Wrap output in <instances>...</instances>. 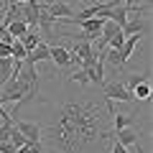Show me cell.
Returning a JSON list of instances; mask_svg holds the SVG:
<instances>
[{
  "instance_id": "obj_16",
  "label": "cell",
  "mask_w": 153,
  "mask_h": 153,
  "mask_svg": "<svg viewBox=\"0 0 153 153\" xmlns=\"http://www.w3.org/2000/svg\"><path fill=\"white\" fill-rule=\"evenodd\" d=\"M71 82H76V84H89V76H87V71H84L82 66H76V69L71 71Z\"/></svg>"
},
{
  "instance_id": "obj_9",
  "label": "cell",
  "mask_w": 153,
  "mask_h": 153,
  "mask_svg": "<svg viewBox=\"0 0 153 153\" xmlns=\"http://www.w3.org/2000/svg\"><path fill=\"white\" fill-rule=\"evenodd\" d=\"M44 38H41V33L36 31V28H28L26 31V36H21V44L26 46V51H31V49H36L38 44H41Z\"/></svg>"
},
{
  "instance_id": "obj_17",
  "label": "cell",
  "mask_w": 153,
  "mask_h": 153,
  "mask_svg": "<svg viewBox=\"0 0 153 153\" xmlns=\"http://www.w3.org/2000/svg\"><path fill=\"white\" fill-rule=\"evenodd\" d=\"M0 153H16V146H13L10 140H3L0 143Z\"/></svg>"
},
{
  "instance_id": "obj_2",
  "label": "cell",
  "mask_w": 153,
  "mask_h": 153,
  "mask_svg": "<svg viewBox=\"0 0 153 153\" xmlns=\"http://www.w3.org/2000/svg\"><path fill=\"white\" fill-rule=\"evenodd\" d=\"M102 89H105V97H107L110 102H135L133 89H128L123 79H117V82H105Z\"/></svg>"
},
{
  "instance_id": "obj_23",
  "label": "cell",
  "mask_w": 153,
  "mask_h": 153,
  "mask_svg": "<svg viewBox=\"0 0 153 153\" xmlns=\"http://www.w3.org/2000/svg\"><path fill=\"white\" fill-rule=\"evenodd\" d=\"M41 153H44V151H41Z\"/></svg>"
},
{
  "instance_id": "obj_22",
  "label": "cell",
  "mask_w": 153,
  "mask_h": 153,
  "mask_svg": "<svg viewBox=\"0 0 153 153\" xmlns=\"http://www.w3.org/2000/svg\"><path fill=\"white\" fill-rule=\"evenodd\" d=\"M51 3H54V0H51Z\"/></svg>"
},
{
  "instance_id": "obj_20",
  "label": "cell",
  "mask_w": 153,
  "mask_h": 153,
  "mask_svg": "<svg viewBox=\"0 0 153 153\" xmlns=\"http://www.w3.org/2000/svg\"><path fill=\"white\" fill-rule=\"evenodd\" d=\"M0 13H5V5H3V3H0Z\"/></svg>"
},
{
  "instance_id": "obj_10",
  "label": "cell",
  "mask_w": 153,
  "mask_h": 153,
  "mask_svg": "<svg viewBox=\"0 0 153 153\" xmlns=\"http://www.w3.org/2000/svg\"><path fill=\"white\" fill-rule=\"evenodd\" d=\"M28 59H31L33 64H38V61H46V59H51V56H49V44H46V41H41V44H38L36 49H31V51H28Z\"/></svg>"
},
{
  "instance_id": "obj_15",
  "label": "cell",
  "mask_w": 153,
  "mask_h": 153,
  "mask_svg": "<svg viewBox=\"0 0 153 153\" xmlns=\"http://www.w3.org/2000/svg\"><path fill=\"white\" fill-rule=\"evenodd\" d=\"M41 151H44V146L41 143H31V140L23 143L21 148H16V153H41Z\"/></svg>"
},
{
  "instance_id": "obj_3",
  "label": "cell",
  "mask_w": 153,
  "mask_h": 153,
  "mask_svg": "<svg viewBox=\"0 0 153 153\" xmlns=\"http://www.w3.org/2000/svg\"><path fill=\"white\" fill-rule=\"evenodd\" d=\"M110 140H117L125 148H140V133H138V128L128 125V128H120V130H112Z\"/></svg>"
},
{
  "instance_id": "obj_11",
  "label": "cell",
  "mask_w": 153,
  "mask_h": 153,
  "mask_svg": "<svg viewBox=\"0 0 153 153\" xmlns=\"http://www.w3.org/2000/svg\"><path fill=\"white\" fill-rule=\"evenodd\" d=\"M5 28H8V33H10L13 38H21V36H26V31H28L31 26H28L26 21H10Z\"/></svg>"
},
{
  "instance_id": "obj_19",
  "label": "cell",
  "mask_w": 153,
  "mask_h": 153,
  "mask_svg": "<svg viewBox=\"0 0 153 153\" xmlns=\"http://www.w3.org/2000/svg\"><path fill=\"white\" fill-rule=\"evenodd\" d=\"M13 41H16V38H13V36H10V33H5V36L0 38V44H8V46H10V44H13Z\"/></svg>"
},
{
  "instance_id": "obj_21",
  "label": "cell",
  "mask_w": 153,
  "mask_h": 153,
  "mask_svg": "<svg viewBox=\"0 0 153 153\" xmlns=\"http://www.w3.org/2000/svg\"><path fill=\"white\" fill-rule=\"evenodd\" d=\"M16 3H28V0H16Z\"/></svg>"
},
{
  "instance_id": "obj_4",
  "label": "cell",
  "mask_w": 153,
  "mask_h": 153,
  "mask_svg": "<svg viewBox=\"0 0 153 153\" xmlns=\"http://www.w3.org/2000/svg\"><path fill=\"white\" fill-rule=\"evenodd\" d=\"M123 36H133V33H146L148 31V16L135 13V16H128V23L120 28Z\"/></svg>"
},
{
  "instance_id": "obj_12",
  "label": "cell",
  "mask_w": 153,
  "mask_h": 153,
  "mask_svg": "<svg viewBox=\"0 0 153 153\" xmlns=\"http://www.w3.org/2000/svg\"><path fill=\"white\" fill-rule=\"evenodd\" d=\"M133 97L146 102V100L151 97V79H143L140 84H135V87H133Z\"/></svg>"
},
{
  "instance_id": "obj_13",
  "label": "cell",
  "mask_w": 153,
  "mask_h": 153,
  "mask_svg": "<svg viewBox=\"0 0 153 153\" xmlns=\"http://www.w3.org/2000/svg\"><path fill=\"white\" fill-rule=\"evenodd\" d=\"M112 123H115V130H120V128H128L135 123V117H130V115H120L117 110L112 112Z\"/></svg>"
},
{
  "instance_id": "obj_18",
  "label": "cell",
  "mask_w": 153,
  "mask_h": 153,
  "mask_svg": "<svg viewBox=\"0 0 153 153\" xmlns=\"http://www.w3.org/2000/svg\"><path fill=\"white\" fill-rule=\"evenodd\" d=\"M0 120H3V123H10V120H13L10 115H8V110L3 107V102H0Z\"/></svg>"
},
{
  "instance_id": "obj_5",
  "label": "cell",
  "mask_w": 153,
  "mask_h": 153,
  "mask_svg": "<svg viewBox=\"0 0 153 153\" xmlns=\"http://www.w3.org/2000/svg\"><path fill=\"white\" fill-rule=\"evenodd\" d=\"M13 125L18 128V133H21L26 140H31V143H41V135H44L41 125H36V123H26V120H16Z\"/></svg>"
},
{
  "instance_id": "obj_6",
  "label": "cell",
  "mask_w": 153,
  "mask_h": 153,
  "mask_svg": "<svg viewBox=\"0 0 153 153\" xmlns=\"http://www.w3.org/2000/svg\"><path fill=\"white\" fill-rule=\"evenodd\" d=\"M46 13H49L54 21H64V18H74V10H71L69 5H66L64 0H54V3H49V5H44Z\"/></svg>"
},
{
  "instance_id": "obj_14",
  "label": "cell",
  "mask_w": 153,
  "mask_h": 153,
  "mask_svg": "<svg viewBox=\"0 0 153 153\" xmlns=\"http://www.w3.org/2000/svg\"><path fill=\"white\" fill-rule=\"evenodd\" d=\"M10 56H13V59H16V61H23V59H26V56H28L26 46L21 44V38H16V41H13V44H10Z\"/></svg>"
},
{
  "instance_id": "obj_7",
  "label": "cell",
  "mask_w": 153,
  "mask_h": 153,
  "mask_svg": "<svg viewBox=\"0 0 153 153\" xmlns=\"http://www.w3.org/2000/svg\"><path fill=\"white\" fill-rule=\"evenodd\" d=\"M143 33H133V36H125V41H123V46L117 49V54H120V61L123 64H128V59L133 56V51L138 49V41H140Z\"/></svg>"
},
{
  "instance_id": "obj_8",
  "label": "cell",
  "mask_w": 153,
  "mask_h": 153,
  "mask_svg": "<svg viewBox=\"0 0 153 153\" xmlns=\"http://www.w3.org/2000/svg\"><path fill=\"white\" fill-rule=\"evenodd\" d=\"M49 56H51V61L56 66H71V54L64 46H51L49 44Z\"/></svg>"
},
{
  "instance_id": "obj_1",
  "label": "cell",
  "mask_w": 153,
  "mask_h": 153,
  "mask_svg": "<svg viewBox=\"0 0 153 153\" xmlns=\"http://www.w3.org/2000/svg\"><path fill=\"white\" fill-rule=\"evenodd\" d=\"M115 102H66L59 110V120L46 128L44 140L54 146L59 153H82L94 140H110L112 130L107 120H112Z\"/></svg>"
}]
</instances>
